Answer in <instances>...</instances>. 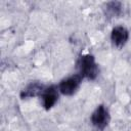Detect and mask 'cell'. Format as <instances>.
<instances>
[{
	"label": "cell",
	"instance_id": "obj_1",
	"mask_svg": "<svg viewBox=\"0 0 131 131\" xmlns=\"http://www.w3.org/2000/svg\"><path fill=\"white\" fill-rule=\"evenodd\" d=\"M77 68L78 71L83 79H87L90 81H93L97 78L99 70L98 66L95 61V58L92 54H83L78 58L77 61Z\"/></svg>",
	"mask_w": 131,
	"mask_h": 131
},
{
	"label": "cell",
	"instance_id": "obj_2",
	"mask_svg": "<svg viewBox=\"0 0 131 131\" xmlns=\"http://www.w3.org/2000/svg\"><path fill=\"white\" fill-rule=\"evenodd\" d=\"M82 80L83 77L80 74L70 76L60 81V83L58 84V90L61 94L66 96H71L77 92L82 83Z\"/></svg>",
	"mask_w": 131,
	"mask_h": 131
},
{
	"label": "cell",
	"instance_id": "obj_3",
	"mask_svg": "<svg viewBox=\"0 0 131 131\" xmlns=\"http://www.w3.org/2000/svg\"><path fill=\"white\" fill-rule=\"evenodd\" d=\"M110 112L103 104H99L91 115V124L97 130H104L110 123Z\"/></svg>",
	"mask_w": 131,
	"mask_h": 131
},
{
	"label": "cell",
	"instance_id": "obj_4",
	"mask_svg": "<svg viewBox=\"0 0 131 131\" xmlns=\"http://www.w3.org/2000/svg\"><path fill=\"white\" fill-rule=\"evenodd\" d=\"M58 87H56L55 85H51L44 88L40 97L42 99V105L46 111H49L55 105L58 99Z\"/></svg>",
	"mask_w": 131,
	"mask_h": 131
},
{
	"label": "cell",
	"instance_id": "obj_5",
	"mask_svg": "<svg viewBox=\"0 0 131 131\" xmlns=\"http://www.w3.org/2000/svg\"><path fill=\"white\" fill-rule=\"evenodd\" d=\"M129 39V32L123 26L115 27L111 32V41L117 48H122Z\"/></svg>",
	"mask_w": 131,
	"mask_h": 131
},
{
	"label": "cell",
	"instance_id": "obj_6",
	"mask_svg": "<svg viewBox=\"0 0 131 131\" xmlns=\"http://www.w3.org/2000/svg\"><path fill=\"white\" fill-rule=\"evenodd\" d=\"M44 88L45 87L38 82L31 83L21 90L20 97L23 99H26V98H31V97H35V96H40L42 94Z\"/></svg>",
	"mask_w": 131,
	"mask_h": 131
},
{
	"label": "cell",
	"instance_id": "obj_7",
	"mask_svg": "<svg viewBox=\"0 0 131 131\" xmlns=\"http://www.w3.org/2000/svg\"><path fill=\"white\" fill-rule=\"evenodd\" d=\"M104 12L108 17H117L122 12V3L119 1H110L104 4Z\"/></svg>",
	"mask_w": 131,
	"mask_h": 131
}]
</instances>
